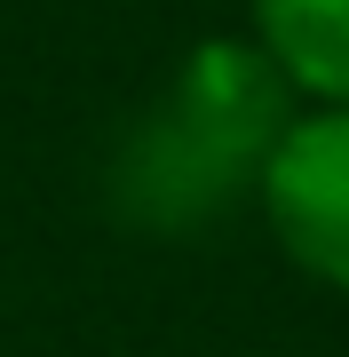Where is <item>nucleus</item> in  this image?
<instances>
[{"label": "nucleus", "mask_w": 349, "mask_h": 357, "mask_svg": "<svg viewBox=\"0 0 349 357\" xmlns=\"http://www.w3.org/2000/svg\"><path fill=\"white\" fill-rule=\"evenodd\" d=\"M262 222L286 246V262L318 286L349 294V103H310L278 135L270 167L254 183Z\"/></svg>", "instance_id": "nucleus-2"}, {"label": "nucleus", "mask_w": 349, "mask_h": 357, "mask_svg": "<svg viewBox=\"0 0 349 357\" xmlns=\"http://www.w3.org/2000/svg\"><path fill=\"white\" fill-rule=\"evenodd\" d=\"M294 88L254 40H199L111 151V206L143 230H199L262 183Z\"/></svg>", "instance_id": "nucleus-1"}, {"label": "nucleus", "mask_w": 349, "mask_h": 357, "mask_svg": "<svg viewBox=\"0 0 349 357\" xmlns=\"http://www.w3.org/2000/svg\"><path fill=\"white\" fill-rule=\"evenodd\" d=\"M254 48L310 103H349V0H254Z\"/></svg>", "instance_id": "nucleus-3"}]
</instances>
